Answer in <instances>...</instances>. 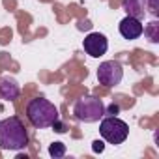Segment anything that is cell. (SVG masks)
<instances>
[{
    "mask_svg": "<svg viewBox=\"0 0 159 159\" xmlns=\"http://www.w3.org/2000/svg\"><path fill=\"white\" fill-rule=\"evenodd\" d=\"M73 116L84 124L99 122L105 116V103L94 96H84L77 99V103L73 105Z\"/></svg>",
    "mask_w": 159,
    "mask_h": 159,
    "instance_id": "cell-3",
    "label": "cell"
},
{
    "mask_svg": "<svg viewBox=\"0 0 159 159\" xmlns=\"http://www.w3.org/2000/svg\"><path fill=\"white\" fill-rule=\"evenodd\" d=\"M118 30H120V34H122L124 39H137V38L142 36L144 25H142L140 19H135V17L127 15V17H124V19L120 21Z\"/></svg>",
    "mask_w": 159,
    "mask_h": 159,
    "instance_id": "cell-7",
    "label": "cell"
},
{
    "mask_svg": "<svg viewBox=\"0 0 159 159\" xmlns=\"http://www.w3.org/2000/svg\"><path fill=\"white\" fill-rule=\"evenodd\" d=\"M92 144H94V146H92L94 152H103V148H105V146H103V140H94Z\"/></svg>",
    "mask_w": 159,
    "mask_h": 159,
    "instance_id": "cell-14",
    "label": "cell"
},
{
    "mask_svg": "<svg viewBox=\"0 0 159 159\" xmlns=\"http://www.w3.org/2000/svg\"><path fill=\"white\" fill-rule=\"evenodd\" d=\"M21 94L19 83L13 77H2L0 79V98L6 101H15Z\"/></svg>",
    "mask_w": 159,
    "mask_h": 159,
    "instance_id": "cell-8",
    "label": "cell"
},
{
    "mask_svg": "<svg viewBox=\"0 0 159 159\" xmlns=\"http://www.w3.org/2000/svg\"><path fill=\"white\" fill-rule=\"evenodd\" d=\"M26 118L36 129L52 127V124L58 120V109L45 98H34L26 105Z\"/></svg>",
    "mask_w": 159,
    "mask_h": 159,
    "instance_id": "cell-2",
    "label": "cell"
},
{
    "mask_svg": "<svg viewBox=\"0 0 159 159\" xmlns=\"http://www.w3.org/2000/svg\"><path fill=\"white\" fill-rule=\"evenodd\" d=\"M124 79V67L120 62L116 60H107V62H101L99 67H98V81L99 84L107 86V88H112V86H118Z\"/></svg>",
    "mask_w": 159,
    "mask_h": 159,
    "instance_id": "cell-5",
    "label": "cell"
},
{
    "mask_svg": "<svg viewBox=\"0 0 159 159\" xmlns=\"http://www.w3.org/2000/svg\"><path fill=\"white\" fill-rule=\"evenodd\" d=\"M105 112H109V114H111V116H116V114H118V112H120V107H118V105H114V103H112V105H111V107H109V109H105Z\"/></svg>",
    "mask_w": 159,
    "mask_h": 159,
    "instance_id": "cell-13",
    "label": "cell"
},
{
    "mask_svg": "<svg viewBox=\"0 0 159 159\" xmlns=\"http://www.w3.org/2000/svg\"><path fill=\"white\" fill-rule=\"evenodd\" d=\"M142 34H144L152 43H157V41H159V23H157V21H152L150 25L144 26Z\"/></svg>",
    "mask_w": 159,
    "mask_h": 159,
    "instance_id": "cell-10",
    "label": "cell"
},
{
    "mask_svg": "<svg viewBox=\"0 0 159 159\" xmlns=\"http://www.w3.org/2000/svg\"><path fill=\"white\" fill-rule=\"evenodd\" d=\"M83 47H84L86 54H90L92 58H99V56H103V54L107 52L109 41H107V38H105L103 34L92 32V34H88V36L83 39Z\"/></svg>",
    "mask_w": 159,
    "mask_h": 159,
    "instance_id": "cell-6",
    "label": "cell"
},
{
    "mask_svg": "<svg viewBox=\"0 0 159 159\" xmlns=\"http://www.w3.org/2000/svg\"><path fill=\"white\" fill-rule=\"evenodd\" d=\"M99 133L109 144H122L129 137V125L116 116H107L99 124Z\"/></svg>",
    "mask_w": 159,
    "mask_h": 159,
    "instance_id": "cell-4",
    "label": "cell"
},
{
    "mask_svg": "<svg viewBox=\"0 0 159 159\" xmlns=\"http://www.w3.org/2000/svg\"><path fill=\"white\" fill-rule=\"evenodd\" d=\"M26 144H28V133L25 129V124L17 116H10L0 122V148L2 150L19 152L26 148Z\"/></svg>",
    "mask_w": 159,
    "mask_h": 159,
    "instance_id": "cell-1",
    "label": "cell"
},
{
    "mask_svg": "<svg viewBox=\"0 0 159 159\" xmlns=\"http://www.w3.org/2000/svg\"><path fill=\"white\" fill-rule=\"evenodd\" d=\"M153 17L157 15V0H150V2H148V8H146Z\"/></svg>",
    "mask_w": 159,
    "mask_h": 159,
    "instance_id": "cell-12",
    "label": "cell"
},
{
    "mask_svg": "<svg viewBox=\"0 0 159 159\" xmlns=\"http://www.w3.org/2000/svg\"><path fill=\"white\" fill-rule=\"evenodd\" d=\"M122 8L125 10L127 15L142 21L144 19V13H146V0H124Z\"/></svg>",
    "mask_w": 159,
    "mask_h": 159,
    "instance_id": "cell-9",
    "label": "cell"
},
{
    "mask_svg": "<svg viewBox=\"0 0 159 159\" xmlns=\"http://www.w3.org/2000/svg\"><path fill=\"white\" fill-rule=\"evenodd\" d=\"M49 155L51 157H64L66 155V144L64 142H52L51 146H49Z\"/></svg>",
    "mask_w": 159,
    "mask_h": 159,
    "instance_id": "cell-11",
    "label": "cell"
}]
</instances>
